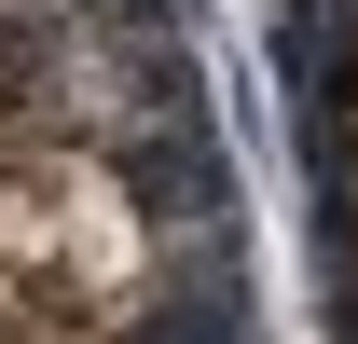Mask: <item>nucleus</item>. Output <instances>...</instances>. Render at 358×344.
<instances>
[{
  "mask_svg": "<svg viewBox=\"0 0 358 344\" xmlns=\"http://www.w3.org/2000/svg\"><path fill=\"white\" fill-rule=\"evenodd\" d=\"M248 96L275 166L289 331L358 344V0H248Z\"/></svg>",
  "mask_w": 358,
  "mask_h": 344,
  "instance_id": "obj_2",
  "label": "nucleus"
},
{
  "mask_svg": "<svg viewBox=\"0 0 358 344\" xmlns=\"http://www.w3.org/2000/svg\"><path fill=\"white\" fill-rule=\"evenodd\" d=\"M0 344H303L221 0H0Z\"/></svg>",
  "mask_w": 358,
  "mask_h": 344,
  "instance_id": "obj_1",
  "label": "nucleus"
}]
</instances>
